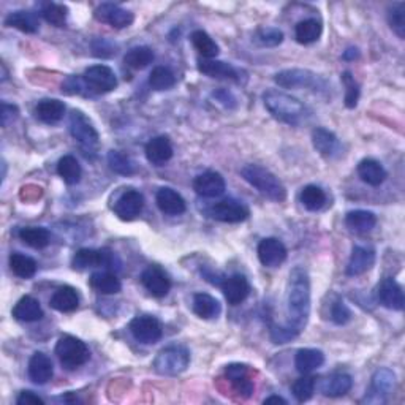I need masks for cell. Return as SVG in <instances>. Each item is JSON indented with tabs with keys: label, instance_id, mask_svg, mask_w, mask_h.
Listing matches in <instances>:
<instances>
[{
	"label": "cell",
	"instance_id": "obj_1",
	"mask_svg": "<svg viewBox=\"0 0 405 405\" xmlns=\"http://www.w3.org/2000/svg\"><path fill=\"white\" fill-rule=\"evenodd\" d=\"M287 325L298 334L308 325L310 315V280L304 268H294L290 273L287 293Z\"/></svg>",
	"mask_w": 405,
	"mask_h": 405
},
{
	"label": "cell",
	"instance_id": "obj_2",
	"mask_svg": "<svg viewBox=\"0 0 405 405\" xmlns=\"http://www.w3.org/2000/svg\"><path fill=\"white\" fill-rule=\"evenodd\" d=\"M263 102L273 118L287 125L298 127L305 122L309 118V109L303 105L298 98L285 94L282 90H266L263 94Z\"/></svg>",
	"mask_w": 405,
	"mask_h": 405
},
{
	"label": "cell",
	"instance_id": "obj_3",
	"mask_svg": "<svg viewBox=\"0 0 405 405\" xmlns=\"http://www.w3.org/2000/svg\"><path fill=\"white\" fill-rule=\"evenodd\" d=\"M241 175L252 187H255L260 193L264 195L266 198L277 202L287 198V190L279 181V177L273 175L269 170H266V168L251 164L242 168Z\"/></svg>",
	"mask_w": 405,
	"mask_h": 405
},
{
	"label": "cell",
	"instance_id": "obj_4",
	"mask_svg": "<svg viewBox=\"0 0 405 405\" xmlns=\"http://www.w3.org/2000/svg\"><path fill=\"white\" fill-rule=\"evenodd\" d=\"M68 129H70L72 136L79 143L84 155L95 157L98 144H100V136H98L95 127L86 118V114L73 109L70 119H68Z\"/></svg>",
	"mask_w": 405,
	"mask_h": 405
},
{
	"label": "cell",
	"instance_id": "obj_5",
	"mask_svg": "<svg viewBox=\"0 0 405 405\" xmlns=\"http://www.w3.org/2000/svg\"><path fill=\"white\" fill-rule=\"evenodd\" d=\"M56 355L61 364L68 370H74L90 360V351L83 340L74 335H62L57 340Z\"/></svg>",
	"mask_w": 405,
	"mask_h": 405
},
{
	"label": "cell",
	"instance_id": "obj_6",
	"mask_svg": "<svg viewBox=\"0 0 405 405\" xmlns=\"http://www.w3.org/2000/svg\"><path fill=\"white\" fill-rule=\"evenodd\" d=\"M274 81L283 89H312L321 92L326 89V81L320 74L303 68H288L282 70L274 77Z\"/></svg>",
	"mask_w": 405,
	"mask_h": 405
},
{
	"label": "cell",
	"instance_id": "obj_7",
	"mask_svg": "<svg viewBox=\"0 0 405 405\" xmlns=\"http://www.w3.org/2000/svg\"><path fill=\"white\" fill-rule=\"evenodd\" d=\"M190 364V353L182 345H170L160 350L154 360V369L161 375H179Z\"/></svg>",
	"mask_w": 405,
	"mask_h": 405
},
{
	"label": "cell",
	"instance_id": "obj_8",
	"mask_svg": "<svg viewBox=\"0 0 405 405\" xmlns=\"http://www.w3.org/2000/svg\"><path fill=\"white\" fill-rule=\"evenodd\" d=\"M119 263L118 258L113 252L106 251V248H81L72 260V266L78 271H86L89 268H106L114 269V264Z\"/></svg>",
	"mask_w": 405,
	"mask_h": 405
},
{
	"label": "cell",
	"instance_id": "obj_9",
	"mask_svg": "<svg viewBox=\"0 0 405 405\" xmlns=\"http://www.w3.org/2000/svg\"><path fill=\"white\" fill-rule=\"evenodd\" d=\"M83 79L90 94H106L118 88V78L106 65H94L84 72Z\"/></svg>",
	"mask_w": 405,
	"mask_h": 405
},
{
	"label": "cell",
	"instance_id": "obj_10",
	"mask_svg": "<svg viewBox=\"0 0 405 405\" xmlns=\"http://www.w3.org/2000/svg\"><path fill=\"white\" fill-rule=\"evenodd\" d=\"M207 216L217 222L239 223L248 217V207L236 200H222L207 209Z\"/></svg>",
	"mask_w": 405,
	"mask_h": 405
},
{
	"label": "cell",
	"instance_id": "obj_11",
	"mask_svg": "<svg viewBox=\"0 0 405 405\" xmlns=\"http://www.w3.org/2000/svg\"><path fill=\"white\" fill-rule=\"evenodd\" d=\"M130 333L140 344H155L161 339L164 328L155 317L140 315L130 321Z\"/></svg>",
	"mask_w": 405,
	"mask_h": 405
},
{
	"label": "cell",
	"instance_id": "obj_12",
	"mask_svg": "<svg viewBox=\"0 0 405 405\" xmlns=\"http://www.w3.org/2000/svg\"><path fill=\"white\" fill-rule=\"evenodd\" d=\"M396 385V375L390 369H379L374 374L372 381H370L369 395H366L367 402H385L386 397L391 395Z\"/></svg>",
	"mask_w": 405,
	"mask_h": 405
},
{
	"label": "cell",
	"instance_id": "obj_13",
	"mask_svg": "<svg viewBox=\"0 0 405 405\" xmlns=\"http://www.w3.org/2000/svg\"><path fill=\"white\" fill-rule=\"evenodd\" d=\"M95 19L100 22H105L114 29H125L133 24V16L132 11L125 10L116 3H102L100 7L95 8Z\"/></svg>",
	"mask_w": 405,
	"mask_h": 405
},
{
	"label": "cell",
	"instance_id": "obj_14",
	"mask_svg": "<svg viewBox=\"0 0 405 405\" xmlns=\"http://www.w3.org/2000/svg\"><path fill=\"white\" fill-rule=\"evenodd\" d=\"M144 207V196L138 190H125V192L119 196L118 201L114 202V212L116 216L122 221H133L141 214Z\"/></svg>",
	"mask_w": 405,
	"mask_h": 405
},
{
	"label": "cell",
	"instance_id": "obj_15",
	"mask_svg": "<svg viewBox=\"0 0 405 405\" xmlns=\"http://www.w3.org/2000/svg\"><path fill=\"white\" fill-rule=\"evenodd\" d=\"M377 298L381 305L391 310H402L405 305L402 287L392 277H386L379 283Z\"/></svg>",
	"mask_w": 405,
	"mask_h": 405
},
{
	"label": "cell",
	"instance_id": "obj_16",
	"mask_svg": "<svg viewBox=\"0 0 405 405\" xmlns=\"http://www.w3.org/2000/svg\"><path fill=\"white\" fill-rule=\"evenodd\" d=\"M193 189L196 193L200 196H205V198H217V196L223 195L227 184H225V179L222 177L221 173L206 171L195 177Z\"/></svg>",
	"mask_w": 405,
	"mask_h": 405
},
{
	"label": "cell",
	"instance_id": "obj_17",
	"mask_svg": "<svg viewBox=\"0 0 405 405\" xmlns=\"http://www.w3.org/2000/svg\"><path fill=\"white\" fill-rule=\"evenodd\" d=\"M141 282L146 290L155 298H164L171 288V280L159 266H149L141 274Z\"/></svg>",
	"mask_w": 405,
	"mask_h": 405
},
{
	"label": "cell",
	"instance_id": "obj_18",
	"mask_svg": "<svg viewBox=\"0 0 405 405\" xmlns=\"http://www.w3.org/2000/svg\"><path fill=\"white\" fill-rule=\"evenodd\" d=\"M258 258L266 268H279L287 260V248L282 241L266 238L258 244Z\"/></svg>",
	"mask_w": 405,
	"mask_h": 405
},
{
	"label": "cell",
	"instance_id": "obj_19",
	"mask_svg": "<svg viewBox=\"0 0 405 405\" xmlns=\"http://www.w3.org/2000/svg\"><path fill=\"white\" fill-rule=\"evenodd\" d=\"M221 288L225 294V299H227L228 304L231 305H238L241 303H244L248 293H251V283H248L247 277L242 274H233L230 277H225Z\"/></svg>",
	"mask_w": 405,
	"mask_h": 405
},
{
	"label": "cell",
	"instance_id": "obj_20",
	"mask_svg": "<svg viewBox=\"0 0 405 405\" xmlns=\"http://www.w3.org/2000/svg\"><path fill=\"white\" fill-rule=\"evenodd\" d=\"M374 263H375L374 248L356 246V247H353L345 273L350 277L361 276L364 273H367V271L374 266Z\"/></svg>",
	"mask_w": 405,
	"mask_h": 405
},
{
	"label": "cell",
	"instance_id": "obj_21",
	"mask_svg": "<svg viewBox=\"0 0 405 405\" xmlns=\"http://www.w3.org/2000/svg\"><path fill=\"white\" fill-rule=\"evenodd\" d=\"M54 367L53 361L48 355L42 351L33 353L31 361H29V377L37 385H45L53 379Z\"/></svg>",
	"mask_w": 405,
	"mask_h": 405
},
{
	"label": "cell",
	"instance_id": "obj_22",
	"mask_svg": "<svg viewBox=\"0 0 405 405\" xmlns=\"http://www.w3.org/2000/svg\"><path fill=\"white\" fill-rule=\"evenodd\" d=\"M155 201H157L159 209L166 214V216H181L185 212L187 206H185V201L181 195H179L176 190L164 187L157 192L155 196Z\"/></svg>",
	"mask_w": 405,
	"mask_h": 405
},
{
	"label": "cell",
	"instance_id": "obj_23",
	"mask_svg": "<svg viewBox=\"0 0 405 405\" xmlns=\"http://www.w3.org/2000/svg\"><path fill=\"white\" fill-rule=\"evenodd\" d=\"M312 143H314V148L323 157L333 159L340 154V143L338 136L333 132L321 129V127H318V129L312 132Z\"/></svg>",
	"mask_w": 405,
	"mask_h": 405
},
{
	"label": "cell",
	"instance_id": "obj_24",
	"mask_svg": "<svg viewBox=\"0 0 405 405\" xmlns=\"http://www.w3.org/2000/svg\"><path fill=\"white\" fill-rule=\"evenodd\" d=\"M146 157L155 166L165 165L173 157L171 141L166 136H155L146 144Z\"/></svg>",
	"mask_w": 405,
	"mask_h": 405
},
{
	"label": "cell",
	"instance_id": "obj_25",
	"mask_svg": "<svg viewBox=\"0 0 405 405\" xmlns=\"http://www.w3.org/2000/svg\"><path fill=\"white\" fill-rule=\"evenodd\" d=\"M198 70L209 78L217 79H239V72L231 63L212 59H201L198 62Z\"/></svg>",
	"mask_w": 405,
	"mask_h": 405
},
{
	"label": "cell",
	"instance_id": "obj_26",
	"mask_svg": "<svg viewBox=\"0 0 405 405\" xmlns=\"http://www.w3.org/2000/svg\"><path fill=\"white\" fill-rule=\"evenodd\" d=\"M49 304L54 310L67 314V312H73L78 309L79 294L73 287H68V285L61 287V288H57L53 296H51Z\"/></svg>",
	"mask_w": 405,
	"mask_h": 405
},
{
	"label": "cell",
	"instance_id": "obj_27",
	"mask_svg": "<svg viewBox=\"0 0 405 405\" xmlns=\"http://www.w3.org/2000/svg\"><path fill=\"white\" fill-rule=\"evenodd\" d=\"M323 363H325V355L321 350L317 349H301L294 356V366L301 374L314 372L323 366Z\"/></svg>",
	"mask_w": 405,
	"mask_h": 405
},
{
	"label": "cell",
	"instance_id": "obj_28",
	"mask_svg": "<svg viewBox=\"0 0 405 405\" xmlns=\"http://www.w3.org/2000/svg\"><path fill=\"white\" fill-rule=\"evenodd\" d=\"M13 317L19 321H38L43 318V309L40 305L38 299L32 296H24L16 303L13 309Z\"/></svg>",
	"mask_w": 405,
	"mask_h": 405
},
{
	"label": "cell",
	"instance_id": "obj_29",
	"mask_svg": "<svg viewBox=\"0 0 405 405\" xmlns=\"http://www.w3.org/2000/svg\"><path fill=\"white\" fill-rule=\"evenodd\" d=\"M35 114L45 124H57L65 114V105L57 98H46L37 105Z\"/></svg>",
	"mask_w": 405,
	"mask_h": 405
},
{
	"label": "cell",
	"instance_id": "obj_30",
	"mask_svg": "<svg viewBox=\"0 0 405 405\" xmlns=\"http://www.w3.org/2000/svg\"><path fill=\"white\" fill-rule=\"evenodd\" d=\"M358 175H360L364 182L367 185H372V187H379L386 179L385 168L381 166L380 161L374 159L361 160L360 165H358Z\"/></svg>",
	"mask_w": 405,
	"mask_h": 405
},
{
	"label": "cell",
	"instance_id": "obj_31",
	"mask_svg": "<svg viewBox=\"0 0 405 405\" xmlns=\"http://www.w3.org/2000/svg\"><path fill=\"white\" fill-rule=\"evenodd\" d=\"M5 26L15 27L24 33H35L40 27L38 16L32 11H13L5 18Z\"/></svg>",
	"mask_w": 405,
	"mask_h": 405
},
{
	"label": "cell",
	"instance_id": "obj_32",
	"mask_svg": "<svg viewBox=\"0 0 405 405\" xmlns=\"http://www.w3.org/2000/svg\"><path fill=\"white\" fill-rule=\"evenodd\" d=\"M351 386H353L351 375L338 372L323 381L321 392L329 397H340V396H345L347 392L351 390Z\"/></svg>",
	"mask_w": 405,
	"mask_h": 405
},
{
	"label": "cell",
	"instance_id": "obj_33",
	"mask_svg": "<svg viewBox=\"0 0 405 405\" xmlns=\"http://www.w3.org/2000/svg\"><path fill=\"white\" fill-rule=\"evenodd\" d=\"M89 283L97 293L102 294H116L120 292V288H122V283L118 279V276L109 273V271L94 273L90 276Z\"/></svg>",
	"mask_w": 405,
	"mask_h": 405
},
{
	"label": "cell",
	"instance_id": "obj_34",
	"mask_svg": "<svg viewBox=\"0 0 405 405\" xmlns=\"http://www.w3.org/2000/svg\"><path fill=\"white\" fill-rule=\"evenodd\" d=\"M192 309L196 315L202 318V320H211V318H216L222 310L219 301L216 298H212L211 294H206V293L195 294Z\"/></svg>",
	"mask_w": 405,
	"mask_h": 405
},
{
	"label": "cell",
	"instance_id": "obj_35",
	"mask_svg": "<svg viewBox=\"0 0 405 405\" xmlns=\"http://www.w3.org/2000/svg\"><path fill=\"white\" fill-rule=\"evenodd\" d=\"M345 223L350 230L356 231V233H367L377 225V216L370 211L358 209L347 214Z\"/></svg>",
	"mask_w": 405,
	"mask_h": 405
},
{
	"label": "cell",
	"instance_id": "obj_36",
	"mask_svg": "<svg viewBox=\"0 0 405 405\" xmlns=\"http://www.w3.org/2000/svg\"><path fill=\"white\" fill-rule=\"evenodd\" d=\"M321 35V22L315 18L301 21L294 27V37L301 45H310Z\"/></svg>",
	"mask_w": 405,
	"mask_h": 405
},
{
	"label": "cell",
	"instance_id": "obj_37",
	"mask_svg": "<svg viewBox=\"0 0 405 405\" xmlns=\"http://www.w3.org/2000/svg\"><path fill=\"white\" fill-rule=\"evenodd\" d=\"M10 269L21 279H31L37 273V262L31 257L15 252L10 255Z\"/></svg>",
	"mask_w": 405,
	"mask_h": 405
},
{
	"label": "cell",
	"instance_id": "obj_38",
	"mask_svg": "<svg viewBox=\"0 0 405 405\" xmlns=\"http://www.w3.org/2000/svg\"><path fill=\"white\" fill-rule=\"evenodd\" d=\"M19 239L32 248H45L49 244V231L43 227H26L19 230Z\"/></svg>",
	"mask_w": 405,
	"mask_h": 405
},
{
	"label": "cell",
	"instance_id": "obj_39",
	"mask_svg": "<svg viewBox=\"0 0 405 405\" xmlns=\"http://www.w3.org/2000/svg\"><path fill=\"white\" fill-rule=\"evenodd\" d=\"M301 202H303V206L310 212L320 211L321 207L326 205L325 190L318 187V185H308V187H304L303 192H301Z\"/></svg>",
	"mask_w": 405,
	"mask_h": 405
},
{
	"label": "cell",
	"instance_id": "obj_40",
	"mask_svg": "<svg viewBox=\"0 0 405 405\" xmlns=\"http://www.w3.org/2000/svg\"><path fill=\"white\" fill-rule=\"evenodd\" d=\"M154 61V51L149 46H136L127 51L124 57V63L127 67L133 68V70H141V68L148 67L150 62Z\"/></svg>",
	"mask_w": 405,
	"mask_h": 405
},
{
	"label": "cell",
	"instance_id": "obj_41",
	"mask_svg": "<svg viewBox=\"0 0 405 405\" xmlns=\"http://www.w3.org/2000/svg\"><path fill=\"white\" fill-rule=\"evenodd\" d=\"M57 173L63 179V182L68 185H74L79 182L81 179V165L73 155H63L57 164Z\"/></svg>",
	"mask_w": 405,
	"mask_h": 405
},
{
	"label": "cell",
	"instance_id": "obj_42",
	"mask_svg": "<svg viewBox=\"0 0 405 405\" xmlns=\"http://www.w3.org/2000/svg\"><path fill=\"white\" fill-rule=\"evenodd\" d=\"M190 40H192L195 49L198 51L200 56L205 57V59H214V57H217L219 45L214 42L205 31H195Z\"/></svg>",
	"mask_w": 405,
	"mask_h": 405
},
{
	"label": "cell",
	"instance_id": "obj_43",
	"mask_svg": "<svg viewBox=\"0 0 405 405\" xmlns=\"http://www.w3.org/2000/svg\"><path fill=\"white\" fill-rule=\"evenodd\" d=\"M149 84L154 90H168L176 84V77L170 68L155 67L149 74Z\"/></svg>",
	"mask_w": 405,
	"mask_h": 405
},
{
	"label": "cell",
	"instance_id": "obj_44",
	"mask_svg": "<svg viewBox=\"0 0 405 405\" xmlns=\"http://www.w3.org/2000/svg\"><path fill=\"white\" fill-rule=\"evenodd\" d=\"M108 165L114 173L122 176H130L136 171V166L132 161V159L127 157L125 154L119 152V150H109Z\"/></svg>",
	"mask_w": 405,
	"mask_h": 405
},
{
	"label": "cell",
	"instance_id": "obj_45",
	"mask_svg": "<svg viewBox=\"0 0 405 405\" xmlns=\"http://www.w3.org/2000/svg\"><path fill=\"white\" fill-rule=\"evenodd\" d=\"M388 24L399 38H405V3H395L388 10Z\"/></svg>",
	"mask_w": 405,
	"mask_h": 405
},
{
	"label": "cell",
	"instance_id": "obj_46",
	"mask_svg": "<svg viewBox=\"0 0 405 405\" xmlns=\"http://www.w3.org/2000/svg\"><path fill=\"white\" fill-rule=\"evenodd\" d=\"M42 15L45 21L49 22L51 26L63 27L67 22L68 8L65 7V5H61V3H48L43 7Z\"/></svg>",
	"mask_w": 405,
	"mask_h": 405
},
{
	"label": "cell",
	"instance_id": "obj_47",
	"mask_svg": "<svg viewBox=\"0 0 405 405\" xmlns=\"http://www.w3.org/2000/svg\"><path fill=\"white\" fill-rule=\"evenodd\" d=\"M317 381L314 377H309V375L304 374V377L298 379L292 386L293 396L296 397L298 402H308L309 399L314 396Z\"/></svg>",
	"mask_w": 405,
	"mask_h": 405
},
{
	"label": "cell",
	"instance_id": "obj_48",
	"mask_svg": "<svg viewBox=\"0 0 405 405\" xmlns=\"http://www.w3.org/2000/svg\"><path fill=\"white\" fill-rule=\"evenodd\" d=\"M255 42L262 46H279L283 42V32L279 31L277 27H262L255 32Z\"/></svg>",
	"mask_w": 405,
	"mask_h": 405
},
{
	"label": "cell",
	"instance_id": "obj_49",
	"mask_svg": "<svg viewBox=\"0 0 405 405\" xmlns=\"http://www.w3.org/2000/svg\"><path fill=\"white\" fill-rule=\"evenodd\" d=\"M342 83L345 86V106L355 108L358 98H360V86H358L350 72H345L342 74Z\"/></svg>",
	"mask_w": 405,
	"mask_h": 405
},
{
	"label": "cell",
	"instance_id": "obj_50",
	"mask_svg": "<svg viewBox=\"0 0 405 405\" xmlns=\"http://www.w3.org/2000/svg\"><path fill=\"white\" fill-rule=\"evenodd\" d=\"M331 320L335 325H347L351 320V310L342 299H338L331 305Z\"/></svg>",
	"mask_w": 405,
	"mask_h": 405
},
{
	"label": "cell",
	"instance_id": "obj_51",
	"mask_svg": "<svg viewBox=\"0 0 405 405\" xmlns=\"http://www.w3.org/2000/svg\"><path fill=\"white\" fill-rule=\"evenodd\" d=\"M92 51H94V56L97 57H111L116 54V46L108 42L106 38H97L92 42Z\"/></svg>",
	"mask_w": 405,
	"mask_h": 405
},
{
	"label": "cell",
	"instance_id": "obj_52",
	"mask_svg": "<svg viewBox=\"0 0 405 405\" xmlns=\"http://www.w3.org/2000/svg\"><path fill=\"white\" fill-rule=\"evenodd\" d=\"M248 367L246 364H239V363H235V364H230L225 369V375H227V379L230 381H235V380H241V379H246L248 377Z\"/></svg>",
	"mask_w": 405,
	"mask_h": 405
},
{
	"label": "cell",
	"instance_id": "obj_53",
	"mask_svg": "<svg viewBox=\"0 0 405 405\" xmlns=\"http://www.w3.org/2000/svg\"><path fill=\"white\" fill-rule=\"evenodd\" d=\"M231 385H233L235 391L238 392L241 397H251L252 392H253V381L251 380V377H246V379H241V380H235L231 381Z\"/></svg>",
	"mask_w": 405,
	"mask_h": 405
},
{
	"label": "cell",
	"instance_id": "obj_54",
	"mask_svg": "<svg viewBox=\"0 0 405 405\" xmlns=\"http://www.w3.org/2000/svg\"><path fill=\"white\" fill-rule=\"evenodd\" d=\"M19 109L15 105H8V103H2V111H0V119H2V125L7 127L10 122L18 118Z\"/></svg>",
	"mask_w": 405,
	"mask_h": 405
},
{
	"label": "cell",
	"instance_id": "obj_55",
	"mask_svg": "<svg viewBox=\"0 0 405 405\" xmlns=\"http://www.w3.org/2000/svg\"><path fill=\"white\" fill-rule=\"evenodd\" d=\"M16 404L18 405H45V401L40 396H37L35 392L22 391L18 396V399H16Z\"/></svg>",
	"mask_w": 405,
	"mask_h": 405
},
{
	"label": "cell",
	"instance_id": "obj_56",
	"mask_svg": "<svg viewBox=\"0 0 405 405\" xmlns=\"http://www.w3.org/2000/svg\"><path fill=\"white\" fill-rule=\"evenodd\" d=\"M214 98H217L219 102L225 105L227 108H235L236 106V98L228 90H217L214 92Z\"/></svg>",
	"mask_w": 405,
	"mask_h": 405
},
{
	"label": "cell",
	"instance_id": "obj_57",
	"mask_svg": "<svg viewBox=\"0 0 405 405\" xmlns=\"http://www.w3.org/2000/svg\"><path fill=\"white\" fill-rule=\"evenodd\" d=\"M264 404H283V405H285L287 401L283 397H280V396H271L268 399H264Z\"/></svg>",
	"mask_w": 405,
	"mask_h": 405
},
{
	"label": "cell",
	"instance_id": "obj_58",
	"mask_svg": "<svg viewBox=\"0 0 405 405\" xmlns=\"http://www.w3.org/2000/svg\"><path fill=\"white\" fill-rule=\"evenodd\" d=\"M344 57H345V59H355V57H358V49H353V48L347 49Z\"/></svg>",
	"mask_w": 405,
	"mask_h": 405
}]
</instances>
